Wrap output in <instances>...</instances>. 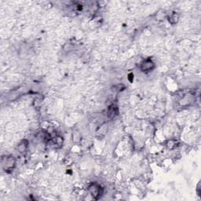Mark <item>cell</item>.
<instances>
[{"label": "cell", "mask_w": 201, "mask_h": 201, "mask_svg": "<svg viewBox=\"0 0 201 201\" xmlns=\"http://www.w3.org/2000/svg\"><path fill=\"white\" fill-rule=\"evenodd\" d=\"M177 145H178V142H177V141H175V140H169V141H167V142L166 144L167 148L168 149H171V150L177 148Z\"/></svg>", "instance_id": "8"}, {"label": "cell", "mask_w": 201, "mask_h": 201, "mask_svg": "<svg viewBox=\"0 0 201 201\" xmlns=\"http://www.w3.org/2000/svg\"><path fill=\"white\" fill-rule=\"evenodd\" d=\"M52 141L53 145L55 146V148H61L64 143V139L61 136H56L50 140Z\"/></svg>", "instance_id": "6"}, {"label": "cell", "mask_w": 201, "mask_h": 201, "mask_svg": "<svg viewBox=\"0 0 201 201\" xmlns=\"http://www.w3.org/2000/svg\"><path fill=\"white\" fill-rule=\"evenodd\" d=\"M29 148V141L28 140H22L17 146V151L21 155H24L26 153Z\"/></svg>", "instance_id": "4"}, {"label": "cell", "mask_w": 201, "mask_h": 201, "mask_svg": "<svg viewBox=\"0 0 201 201\" xmlns=\"http://www.w3.org/2000/svg\"><path fill=\"white\" fill-rule=\"evenodd\" d=\"M168 21L169 23H171V24H175L176 23H177L179 19V15L178 13H177L176 12H174V13H171L170 16H168L167 18Z\"/></svg>", "instance_id": "7"}, {"label": "cell", "mask_w": 201, "mask_h": 201, "mask_svg": "<svg viewBox=\"0 0 201 201\" xmlns=\"http://www.w3.org/2000/svg\"><path fill=\"white\" fill-rule=\"evenodd\" d=\"M88 192L93 199H98L103 194V188L99 184L93 182L90 183L88 186Z\"/></svg>", "instance_id": "2"}, {"label": "cell", "mask_w": 201, "mask_h": 201, "mask_svg": "<svg viewBox=\"0 0 201 201\" xmlns=\"http://www.w3.org/2000/svg\"><path fill=\"white\" fill-rule=\"evenodd\" d=\"M118 112L119 111H118L117 106L115 105H112L111 106L108 108V113H107L108 118H110V119H113V118H114L115 116L118 114Z\"/></svg>", "instance_id": "5"}, {"label": "cell", "mask_w": 201, "mask_h": 201, "mask_svg": "<svg viewBox=\"0 0 201 201\" xmlns=\"http://www.w3.org/2000/svg\"><path fill=\"white\" fill-rule=\"evenodd\" d=\"M16 159L13 156H3L1 159V166L3 170L6 172H10L13 171L16 166Z\"/></svg>", "instance_id": "1"}, {"label": "cell", "mask_w": 201, "mask_h": 201, "mask_svg": "<svg viewBox=\"0 0 201 201\" xmlns=\"http://www.w3.org/2000/svg\"><path fill=\"white\" fill-rule=\"evenodd\" d=\"M156 65L151 58H146L140 65V70L143 72H149L155 68Z\"/></svg>", "instance_id": "3"}]
</instances>
